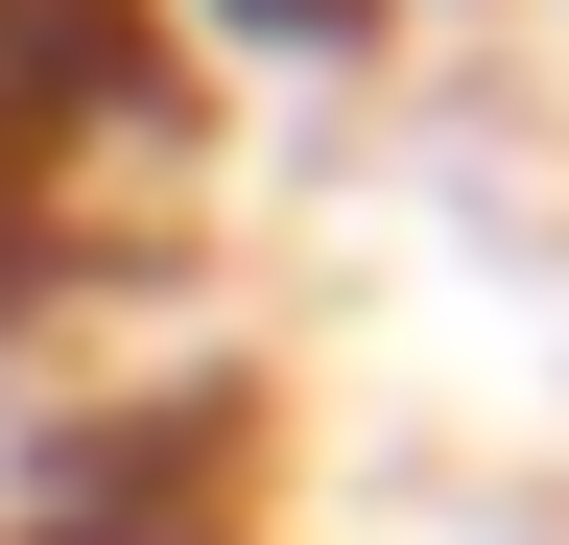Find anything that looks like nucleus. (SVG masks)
I'll use <instances>...</instances> for the list:
<instances>
[{
  "mask_svg": "<svg viewBox=\"0 0 569 545\" xmlns=\"http://www.w3.org/2000/svg\"><path fill=\"white\" fill-rule=\"evenodd\" d=\"M96 72H119L96 0H0V214H24V166L71 143V95H96Z\"/></svg>",
  "mask_w": 569,
  "mask_h": 545,
  "instance_id": "obj_1",
  "label": "nucleus"
}]
</instances>
